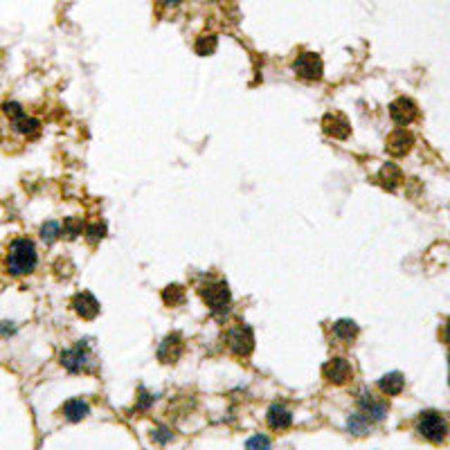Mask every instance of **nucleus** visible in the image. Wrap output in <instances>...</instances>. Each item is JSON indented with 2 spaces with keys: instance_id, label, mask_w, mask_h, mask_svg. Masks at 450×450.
Masks as SVG:
<instances>
[{
  "instance_id": "obj_1",
  "label": "nucleus",
  "mask_w": 450,
  "mask_h": 450,
  "mask_svg": "<svg viewBox=\"0 0 450 450\" xmlns=\"http://www.w3.org/2000/svg\"><path fill=\"white\" fill-rule=\"evenodd\" d=\"M5 263H7L9 275L20 277V275L34 273V268H37V263H39L37 246H34L30 239H14V241L9 244Z\"/></svg>"
},
{
  "instance_id": "obj_2",
  "label": "nucleus",
  "mask_w": 450,
  "mask_h": 450,
  "mask_svg": "<svg viewBox=\"0 0 450 450\" xmlns=\"http://www.w3.org/2000/svg\"><path fill=\"white\" fill-rule=\"evenodd\" d=\"M417 432L432 444H442L448 437V421L439 412H423L417 421Z\"/></svg>"
},
{
  "instance_id": "obj_3",
  "label": "nucleus",
  "mask_w": 450,
  "mask_h": 450,
  "mask_svg": "<svg viewBox=\"0 0 450 450\" xmlns=\"http://www.w3.org/2000/svg\"><path fill=\"white\" fill-rule=\"evenodd\" d=\"M201 297L205 299V304L210 306L214 313H225L232 302V295H230V288L225 282H207L201 288Z\"/></svg>"
},
{
  "instance_id": "obj_4",
  "label": "nucleus",
  "mask_w": 450,
  "mask_h": 450,
  "mask_svg": "<svg viewBox=\"0 0 450 450\" xmlns=\"http://www.w3.org/2000/svg\"><path fill=\"white\" fill-rule=\"evenodd\" d=\"M227 347L232 349V354L246 358L255 349V333L248 325H235L227 331Z\"/></svg>"
},
{
  "instance_id": "obj_5",
  "label": "nucleus",
  "mask_w": 450,
  "mask_h": 450,
  "mask_svg": "<svg viewBox=\"0 0 450 450\" xmlns=\"http://www.w3.org/2000/svg\"><path fill=\"white\" fill-rule=\"evenodd\" d=\"M322 59L320 54L315 52H302L295 59L293 63V70L299 79H304V82H318V79L322 77Z\"/></svg>"
},
{
  "instance_id": "obj_6",
  "label": "nucleus",
  "mask_w": 450,
  "mask_h": 450,
  "mask_svg": "<svg viewBox=\"0 0 450 450\" xmlns=\"http://www.w3.org/2000/svg\"><path fill=\"white\" fill-rule=\"evenodd\" d=\"M90 354L86 349V342H79L77 347L68 349L61 354V365L68 369V372L79 374V372H88L90 369Z\"/></svg>"
},
{
  "instance_id": "obj_7",
  "label": "nucleus",
  "mask_w": 450,
  "mask_h": 450,
  "mask_svg": "<svg viewBox=\"0 0 450 450\" xmlns=\"http://www.w3.org/2000/svg\"><path fill=\"white\" fill-rule=\"evenodd\" d=\"M322 129H325V133L333 137V140H347L351 133V124L342 113H329L325 115V120H322Z\"/></svg>"
},
{
  "instance_id": "obj_8",
  "label": "nucleus",
  "mask_w": 450,
  "mask_h": 450,
  "mask_svg": "<svg viewBox=\"0 0 450 450\" xmlns=\"http://www.w3.org/2000/svg\"><path fill=\"white\" fill-rule=\"evenodd\" d=\"M389 115H392V120H394L396 124L408 126V124H412L414 120L419 118V108H417V104H414L412 99L399 97V99L389 106Z\"/></svg>"
},
{
  "instance_id": "obj_9",
  "label": "nucleus",
  "mask_w": 450,
  "mask_h": 450,
  "mask_svg": "<svg viewBox=\"0 0 450 450\" xmlns=\"http://www.w3.org/2000/svg\"><path fill=\"white\" fill-rule=\"evenodd\" d=\"M358 406L361 410L367 414L372 421H383L387 417V403L385 401H378L374 399V394L369 389H361V394H358Z\"/></svg>"
},
{
  "instance_id": "obj_10",
  "label": "nucleus",
  "mask_w": 450,
  "mask_h": 450,
  "mask_svg": "<svg viewBox=\"0 0 450 450\" xmlns=\"http://www.w3.org/2000/svg\"><path fill=\"white\" fill-rule=\"evenodd\" d=\"M322 374H325V378L329 380V383L342 385V383H347V380L354 376V369H351V365H349L347 358H333V361H329L325 365Z\"/></svg>"
},
{
  "instance_id": "obj_11",
  "label": "nucleus",
  "mask_w": 450,
  "mask_h": 450,
  "mask_svg": "<svg viewBox=\"0 0 450 450\" xmlns=\"http://www.w3.org/2000/svg\"><path fill=\"white\" fill-rule=\"evenodd\" d=\"M182 349H185L182 338L178 336V333H171V336H167L163 340V344H160L158 358L163 361V363H176L180 356H182Z\"/></svg>"
},
{
  "instance_id": "obj_12",
  "label": "nucleus",
  "mask_w": 450,
  "mask_h": 450,
  "mask_svg": "<svg viewBox=\"0 0 450 450\" xmlns=\"http://www.w3.org/2000/svg\"><path fill=\"white\" fill-rule=\"evenodd\" d=\"M412 144H414V137H412V133L410 131H406V129H399V131H394L389 137H387V144H385V149L392 154V156H406L410 149H412Z\"/></svg>"
},
{
  "instance_id": "obj_13",
  "label": "nucleus",
  "mask_w": 450,
  "mask_h": 450,
  "mask_svg": "<svg viewBox=\"0 0 450 450\" xmlns=\"http://www.w3.org/2000/svg\"><path fill=\"white\" fill-rule=\"evenodd\" d=\"M73 308L77 315H82L84 320H95L99 315V302L90 293H79L73 299Z\"/></svg>"
},
{
  "instance_id": "obj_14",
  "label": "nucleus",
  "mask_w": 450,
  "mask_h": 450,
  "mask_svg": "<svg viewBox=\"0 0 450 450\" xmlns=\"http://www.w3.org/2000/svg\"><path fill=\"white\" fill-rule=\"evenodd\" d=\"M268 425L273 430H286L293 425V412L288 410L286 406H280V403H275V406L268 410Z\"/></svg>"
},
{
  "instance_id": "obj_15",
  "label": "nucleus",
  "mask_w": 450,
  "mask_h": 450,
  "mask_svg": "<svg viewBox=\"0 0 450 450\" xmlns=\"http://www.w3.org/2000/svg\"><path fill=\"white\" fill-rule=\"evenodd\" d=\"M61 412H63V417L68 419V421H82V419H86L88 414H90V406L86 401H82V399H73V401H68L65 406L61 408Z\"/></svg>"
},
{
  "instance_id": "obj_16",
  "label": "nucleus",
  "mask_w": 450,
  "mask_h": 450,
  "mask_svg": "<svg viewBox=\"0 0 450 450\" xmlns=\"http://www.w3.org/2000/svg\"><path fill=\"white\" fill-rule=\"evenodd\" d=\"M403 387H406V378H403L399 372H392L387 376L380 378V392L387 396H399Z\"/></svg>"
},
{
  "instance_id": "obj_17",
  "label": "nucleus",
  "mask_w": 450,
  "mask_h": 450,
  "mask_svg": "<svg viewBox=\"0 0 450 450\" xmlns=\"http://www.w3.org/2000/svg\"><path fill=\"white\" fill-rule=\"evenodd\" d=\"M372 419L367 417V414L361 410V412H354V414H349V419H347V430L351 432V435H356V437H363V435H367L369 432V428H372Z\"/></svg>"
},
{
  "instance_id": "obj_18",
  "label": "nucleus",
  "mask_w": 450,
  "mask_h": 450,
  "mask_svg": "<svg viewBox=\"0 0 450 450\" xmlns=\"http://www.w3.org/2000/svg\"><path fill=\"white\" fill-rule=\"evenodd\" d=\"M11 122H14V129H16L20 135H25V137H37V135L41 133V124H39V120L30 118L27 113L18 115V118H16V120H11Z\"/></svg>"
},
{
  "instance_id": "obj_19",
  "label": "nucleus",
  "mask_w": 450,
  "mask_h": 450,
  "mask_svg": "<svg viewBox=\"0 0 450 450\" xmlns=\"http://www.w3.org/2000/svg\"><path fill=\"white\" fill-rule=\"evenodd\" d=\"M378 180H380V185H383V187H387V189H396V187H399V182L403 180V174H401V169H399L396 165L387 163L383 169H380Z\"/></svg>"
},
{
  "instance_id": "obj_20",
  "label": "nucleus",
  "mask_w": 450,
  "mask_h": 450,
  "mask_svg": "<svg viewBox=\"0 0 450 450\" xmlns=\"http://www.w3.org/2000/svg\"><path fill=\"white\" fill-rule=\"evenodd\" d=\"M333 336H336L338 340L351 342L356 336H358V325L351 320H338L336 325H333Z\"/></svg>"
},
{
  "instance_id": "obj_21",
  "label": "nucleus",
  "mask_w": 450,
  "mask_h": 450,
  "mask_svg": "<svg viewBox=\"0 0 450 450\" xmlns=\"http://www.w3.org/2000/svg\"><path fill=\"white\" fill-rule=\"evenodd\" d=\"M216 45H218L216 34H201V37L196 39V45H194V48H196V54L207 56V54H214Z\"/></svg>"
},
{
  "instance_id": "obj_22",
  "label": "nucleus",
  "mask_w": 450,
  "mask_h": 450,
  "mask_svg": "<svg viewBox=\"0 0 450 450\" xmlns=\"http://www.w3.org/2000/svg\"><path fill=\"white\" fill-rule=\"evenodd\" d=\"M61 235H63L61 223L48 221V223H43V225H41V239L45 241V244H54V241L59 239Z\"/></svg>"
},
{
  "instance_id": "obj_23",
  "label": "nucleus",
  "mask_w": 450,
  "mask_h": 450,
  "mask_svg": "<svg viewBox=\"0 0 450 450\" xmlns=\"http://www.w3.org/2000/svg\"><path fill=\"white\" fill-rule=\"evenodd\" d=\"M163 299L167 306H178L185 302V288L182 286H167L165 293H163Z\"/></svg>"
},
{
  "instance_id": "obj_24",
  "label": "nucleus",
  "mask_w": 450,
  "mask_h": 450,
  "mask_svg": "<svg viewBox=\"0 0 450 450\" xmlns=\"http://www.w3.org/2000/svg\"><path fill=\"white\" fill-rule=\"evenodd\" d=\"M104 235H106V227H104V223H90L86 227V237H88L90 244H97V241H101Z\"/></svg>"
},
{
  "instance_id": "obj_25",
  "label": "nucleus",
  "mask_w": 450,
  "mask_h": 450,
  "mask_svg": "<svg viewBox=\"0 0 450 450\" xmlns=\"http://www.w3.org/2000/svg\"><path fill=\"white\" fill-rule=\"evenodd\" d=\"M82 230H84V225H82V221H77V218H68V221L63 223V235H68V239L79 237L82 235Z\"/></svg>"
},
{
  "instance_id": "obj_26",
  "label": "nucleus",
  "mask_w": 450,
  "mask_h": 450,
  "mask_svg": "<svg viewBox=\"0 0 450 450\" xmlns=\"http://www.w3.org/2000/svg\"><path fill=\"white\" fill-rule=\"evenodd\" d=\"M171 439H174V435H171V430H167V428H156V430L151 432V442H154V444L165 446V444H169Z\"/></svg>"
},
{
  "instance_id": "obj_27",
  "label": "nucleus",
  "mask_w": 450,
  "mask_h": 450,
  "mask_svg": "<svg viewBox=\"0 0 450 450\" xmlns=\"http://www.w3.org/2000/svg\"><path fill=\"white\" fill-rule=\"evenodd\" d=\"M151 403H154V396L146 394V392L142 389L140 392V403H137V410H146L149 406H151Z\"/></svg>"
},
{
  "instance_id": "obj_28",
  "label": "nucleus",
  "mask_w": 450,
  "mask_h": 450,
  "mask_svg": "<svg viewBox=\"0 0 450 450\" xmlns=\"http://www.w3.org/2000/svg\"><path fill=\"white\" fill-rule=\"evenodd\" d=\"M16 331V327L11 322H0V336H11Z\"/></svg>"
},
{
  "instance_id": "obj_29",
  "label": "nucleus",
  "mask_w": 450,
  "mask_h": 450,
  "mask_svg": "<svg viewBox=\"0 0 450 450\" xmlns=\"http://www.w3.org/2000/svg\"><path fill=\"white\" fill-rule=\"evenodd\" d=\"M255 446H270V439H266V437H255V439L248 442V448H255Z\"/></svg>"
},
{
  "instance_id": "obj_30",
  "label": "nucleus",
  "mask_w": 450,
  "mask_h": 450,
  "mask_svg": "<svg viewBox=\"0 0 450 450\" xmlns=\"http://www.w3.org/2000/svg\"><path fill=\"white\" fill-rule=\"evenodd\" d=\"M160 3H163V7H167V9H174L182 3V0H160Z\"/></svg>"
},
{
  "instance_id": "obj_31",
  "label": "nucleus",
  "mask_w": 450,
  "mask_h": 450,
  "mask_svg": "<svg viewBox=\"0 0 450 450\" xmlns=\"http://www.w3.org/2000/svg\"><path fill=\"white\" fill-rule=\"evenodd\" d=\"M444 338L448 342V347H450V320H448V325H446V331H444Z\"/></svg>"
}]
</instances>
